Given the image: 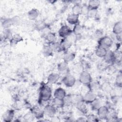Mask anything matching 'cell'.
Segmentation results:
<instances>
[{"label": "cell", "instance_id": "obj_4", "mask_svg": "<svg viewBox=\"0 0 122 122\" xmlns=\"http://www.w3.org/2000/svg\"><path fill=\"white\" fill-rule=\"evenodd\" d=\"M76 79L72 75L68 73L62 79V82L63 84L67 87H73L76 82Z\"/></svg>", "mask_w": 122, "mask_h": 122}, {"label": "cell", "instance_id": "obj_10", "mask_svg": "<svg viewBox=\"0 0 122 122\" xmlns=\"http://www.w3.org/2000/svg\"><path fill=\"white\" fill-rule=\"evenodd\" d=\"M76 108L78 110L83 113H86L87 112V108L86 106V103L84 102L83 99L81 100L76 102L75 104Z\"/></svg>", "mask_w": 122, "mask_h": 122}, {"label": "cell", "instance_id": "obj_29", "mask_svg": "<svg viewBox=\"0 0 122 122\" xmlns=\"http://www.w3.org/2000/svg\"><path fill=\"white\" fill-rule=\"evenodd\" d=\"M60 43L63 51H67L68 49L70 48V47L71 46L72 44L70 41H69L66 38L62 39Z\"/></svg>", "mask_w": 122, "mask_h": 122}, {"label": "cell", "instance_id": "obj_24", "mask_svg": "<svg viewBox=\"0 0 122 122\" xmlns=\"http://www.w3.org/2000/svg\"><path fill=\"white\" fill-rule=\"evenodd\" d=\"M83 30V27L79 23L75 25L72 30V33L75 36H81Z\"/></svg>", "mask_w": 122, "mask_h": 122}, {"label": "cell", "instance_id": "obj_12", "mask_svg": "<svg viewBox=\"0 0 122 122\" xmlns=\"http://www.w3.org/2000/svg\"><path fill=\"white\" fill-rule=\"evenodd\" d=\"M31 112L33 114L35 118L40 119L43 117L44 114L43 110L38 107H34L31 109Z\"/></svg>", "mask_w": 122, "mask_h": 122}, {"label": "cell", "instance_id": "obj_25", "mask_svg": "<svg viewBox=\"0 0 122 122\" xmlns=\"http://www.w3.org/2000/svg\"><path fill=\"white\" fill-rule=\"evenodd\" d=\"M51 104L57 109L61 108L64 106V103L63 99L54 98L52 100Z\"/></svg>", "mask_w": 122, "mask_h": 122}, {"label": "cell", "instance_id": "obj_34", "mask_svg": "<svg viewBox=\"0 0 122 122\" xmlns=\"http://www.w3.org/2000/svg\"><path fill=\"white\" fill-rule=\"evenodd\" d=\"M63 100L64 103V106H70L71 105H72L73 104L72 94L66 95V96L64 97V98Z\"/></svg>", "mask_w": 122, "mask_h": 122}, {"label": "cell", "instance_id": "obj_19", "mask_svg": "<svg viewBox=\"0 0 122 122\" xmlns=\"http://www.w3.org/2000/svg\"><path fill=\"white\" fill-rule=\"evenodd\" d=\"M47 27L46 22L42 20H37L34 23V28L38 31H41Z\"/></svg>", "mask_w": 122, "mask_h": 122}, {"label": "cell", "instance_id": "obj_9", "mask_svg": "<svg viewBox=\"0 0 122 122\" xmlns=\"http://www.w3.org/2000/svg\"><path fill=\"white\" fill-rule=\"evenodd\" d=\"M97 98V95L95 92L89 91L87 92L83 96V100L84 102L87 104H90L92 102H93L95 99Z\"/></svg>", "mask_w": 122, "mask_h": 122}, {"label": "cell", "instance_id": "obj_40", "mask_svg": "<svg viewBox=\"0 0 122 122\" xmlns=\"http://www.w3.org/2000/svg\"><path fill=\"white\" fill-rule=\"evenodd\" d=\"M103 32L102 30H97L93 33V36L95 38L98 39V40L101 38H102V36H103Z\"/></svg>", "mask_w": 122, "mask_h": 122}, {"label": "cell", "instance_id": "obj_18", "mask_svg": "<svg viewBox=\"0 0 122 122\" xmlns=\"http://www.w3.org/2000/svg\"><path fill=\"white\" fill-rule=\"evenodd\" d=\"M112 32L115 35L121 34L122 32V22L118 21L115 23L112 27Z\"/></svg>", "mask_w": 122, "mask_h": 122}, {"label": "cell", "instance_id": "obj_14", "mask_svg": "<svg viewBox=\"0 0 122 122\" xmlns=\"http://www.w3.org/2000/svg\"><path fill=\"white\" fill-rule=\"evenodd\" d=\"M79 15L70 13L68 15L66 20L69 24L75 25L79 23Z\"/></svg>", "mask_w": 122, "mask_h": 122}, {"label": "cell", "instance_id": "obj_8", "mask_svg": "<svg viewBox=\"0 0 122 122\" xmlns=\"http://www.w3.org/2000/svg\"><path fill=\"white\" fill-rule=\"evenodd\" d=\"M72 32V30L67 25H62L59 30L58 34L62 39L66 38Z\"/></svg>", "mask_w": 122, "mask_h": 122}, {"label": "cell", "instance_id": "obj_35", "mask_svg": "<svg viewBox=\"0 0 122 122\" xmlns=\"http://www.w3.org/2000/svg\"><path fill=\"white\" fill-rule=\"evenodd\" d=\"M2 35L4 39H10V40L11 39L12 36V31L10 28L4 29Z\"/></svg>", "mask_w": 122, "mask_h": 122}, {"label": "cell", "instance_id": "obj_2", "mask_svg": "<svg viewBox=\"0 0 122 122\" xmlns=\"http://www.w3.org/2000/svg\"><path fill=\"white\" fill-rule=\"evenodd\" d=\"M98 46L108 49L112 45L113 40L108 36H103L98 40Z\"/></svg>", "mask_w": 122, "mask_h": 122}, {"label": "cell", "instance_id": "obj_26", "mask_svg": "<svg viewBox=\"0 0 122 122\" xmlns=\"http://www.w3.org/2000/svg\"><path fill=\"white\" fill-rule=\"evenodd\" d=\"M23 41L22 37L19 34H15L12 35L10 40V43L11 45H14Z\"/></svg>", "mask_w": 122, "mask_h": 122}, {"label": "cell", "instance_id": "obj_20", "mask_svg": "<svg viewBox=\"0 0 122 122\" xmlns=\"http://www.w3.org/2000/svg\"><path fill=\"white\" fill-rule=\"evenodd\" d=\"M75 56H76L75 53L73 52H71V51L66 52L65 53V54L63 56V61L68 63L74 60V59L75 58Z\"/></svg>", "mask_w": 122, "mask_h": 122}, {"label": "cell", "instance_id": "obj_36", "mask_svg": "<svg viewBox=\"0 0 122 122\" xmlns=\"http://www.w3.org/2000/svg\"><path fill=\"white\" fill-rule=\"evenodd\" d=\"M98 13V9H90L88 12L87 16L89 18H95Z\"/></svg>", "mask_w": 122, "mask_h": 122}, {"label": "cell", "instance_id": "obj_32", "mask_svg": "<svg viewBox=\"0 0 122 122\" xmlns=\"http://www.w3.org/2000/svg\"><path fill=\"white\" fill-rule=\"evenodd\" d=\"M100 4V2L98 0H90L88 1L87 5L89 9H98Z\"/></svg>", "mask_w": 122, "mask_h": 122}, {"label": "cell", "instance_id": "obj_39", "mask_svg": "<svg viewBox=\"0 0 122 122\" xmlns=\"http://www.w3.org/2000/svg\"><path fill=\"white\" fill-rule=\"evenodd\" d=\"M35 118L34 117L33 114L30 112L28 113H26L24 116H23V119H24L25 121L27 122H29V121H31L33 120V119Z\"/></svg>", "mask_w": 122, "mask_h": 122}, {"label": "cell", "instance_id": "obj_11", "mask_svg": "<svg viewBox=\"0 0 122 122\" xmlns=\"http://www.w3.org/2000/svg\"><path fill=\"white\" fill-rule=\"evenodd\" d=\"M57 70L61 73H65V75L68 74L69 71L68 63L64 61L59 63L57 65Z\"/></svg>", "mask_w": 122, "mask_h": 122}, {"label": "cell", "instance_id": "obj_41", "mask_svg": "<svg viewBox=\"0 0 122 122\" xmlns=\"http://www.w3.org/2000/svg\"><path fill=\"white\" fill-rule=\"evenodd\" d=\"M11 19L13 25H17L20 22V18L18 16H15Z\"/></svg>", "mask_w": 122, "mask_h": 122}, {"label": "cell", "instance_id": "obj_1", "mask_svg": "<svg viewBox=\"0 0 122 122\" xmlns=\"http://www.w3.org/2000/svg\"><path fill=\"white\" fill-rule=\"evenodd\" d=\"M52 91L47 85H43L40 88L39 99L41 102H47L51 98Z\"/></svg>", "mask_w": 122, "mask_h": 122}, {"label": "cell", "instance_id": "obj_30", "mask_svg": "<svg viewBox=\"0 0 122 122\" xmlns=\"http://www.w3.org/2000/svg\"><path fill=\"white\" fill-rule=\"evenodd\" d=\"M12 25L11 18H6L1 20V25L4 29H9Z\"/></svg>", "mask_w": 122, "mask_h": 122}, {"label": "cell", "instance_id": "obj_16", "mask_svg": "<svg viewBox=\"0 0 122 122\" xmlns=\"http://www.w3.org/2000/svg\"><path fill=\"white\" fill-rule=\"evenodd\" d=\"M89 88V91L95 92L99 91L101 88L102 86L100 84L99 82L97 81H92L87 86Z\"/></svg>", "mask_w": 122, "mask_h": 122}, {"label": "cell", "instance_id": "obj_6", "mask_svg": "<svg viewBox=\"0 0 122 122\" xmlns=\"http://www.w3.org/2000/svg\"><path fill=\"white\" fill-rule=\"evenodd\" d=\"M56 109L52 104H47L43 108L44 114L46 116L50 118H53L56 113Z\"/></svg>", "mask_w": 122, "mask_h": 122}, {"label": "cell", "instance_id": "obj_15", "mask_svg": "<svg viewBox=\"0 0 122 122\" xmlns=\"http://www.w3.org/2000/svg\"><path fill=\"white\" fill-rule=\"evenodd\" d=\"M66 91L62 88H58L56 89L54 92V98L63 99L64 97L66 96Z\"/></svg>", "mask_w": 122, "mask_h": 122}, {"label": "cell", "instance_id": "obj_42", "mask_svg": "<svg viewBox=\"0 0 122 122\" xmlns=\"http://www.w3.org/2000/svg\"><path fill=\"white\" fill-rule=\"evenodd\" d=\"M84 118H83V117H80L78 119V120H77V121H79V122H83V121H87L86 119H84Z\"/></svg>", "mask_w": 122, "mask_h": 122}, {"label": "cell", "instance_id": "obj_21", "mask_svg": "<svg viewBox=\"0 0 122 122\" xmlns=\"http://www.w3.org/2000/svg\"><path fill=\"white\" fill-rule=\"evenodd\" d=\"M27 15L28 18L30 20H35L38 18L39 15V10L36 9H31L28 11Z\"/></svg>", "mask_w": 122, "mask_h": 122}, {"label": "cell", "instance_id": "obj_38", "mask_svg": "<svg viewBox=\"0 0 122 122\" xmlns=\"http://www.w3.org/2000/svg\"><path fill=\"white\" fill-rule=\"evenodd\" d=\"M89 8L87 4H83L81 5V15H83L85 16H87L88 12L89 10Z\"/></svg>", "mask_w": 122, "mask_h": 122}, {"label": "cell", "instance_id": "obj_27", "mask_svg": "<svg viewBox=\"0 0 122 122\" xmlns=\"http://www.w3.org/2000/svg\"><path fill=\"white\" fill-rule=\"evenodd\" d=\"M46 40L48 42V43L51 44L56 42V36L54 33L50 32L45 37Z\"/></svg>", "mask_w": 122, "mask_h": 122}, {"label": "cell", "instance_id": "obj_33", "mask_svg": "<svg viewBox=\"0 0 122 122\" xmlns=\"http://www.w3.org/2000/svg\"><path fill=\"white\" fill-rule=\"evenodd\" d=\"M51 45V46L53 51L54 52H59L62 51H63L60 42H58L56 41Z\"/></svg>", "mask_w": 122, "mask_h": 122}, {"label": "cell", "instance_id": "obj_17", "mask_svg": "<svg viewBox=\"0 0 122 122\" xmlns=\"http://www.w3.org/2000/svg\"><path fill=\"white\" fill-rule=\"evenodd\" d=\"M42 52L43 54L45 56L48 57L52 55L53 52V51L52 49L51 45L49 43L44 45L42 47Z\"/></svg>", "mask_w": 122, "mask_h": 122}, {"label": "cell", "instance_id": "obj_37", "mask_svg": "<svg viewBox=\"0 0 122 122\" xmlns=\"http://www.w3.org/2000/svg\"><path fill=\"white\" fill-rule=\"evenodd\" d=\"M115 84L118 87L121 88L122 87V74L121 72L119 73L116 77L115 78Z\"/></svg>", "mask_w": 122, "mask_h": 122}, {"label": "cell", "instance_id": "obj_3", "mask_svg": "<svg viewBox=\"0 0 122 122\" xmlns=\"http://www.w3.org/2000/svg\"><path fill=\"white\" fill-rule=\"evenodd\" d=\"M79 81L80 83L87 86L92 80L90 73L86 71H83L80 74Z\"/></svg>", "mask_w": 122, "mask_h": 122}, {"label": "cell", "instance_id": "obj_22", "mask_svg": "<svg viewBox=\"0 0 122 122\" xmlns=\"http://www.w3.org/2000/svg\"><path fill=\"white\" fill-rule=\"evenodd\" d=\"M60 79V75L56 73H51L49 75L47 78V81L51 84L56 83Z\"/></svg>", "mask_w": 122, "mask_h": 122}, {"label": "cell", "instance_id": "obj_13", "mask_svg": "<svg viewBox=\"0 0 122 122\" xmlns=\"http://www.w3.org/2000/svg\"><path fill=\"white\" fill-rule=\"evenodd\" d=\"M14 116V111L13 110H7L2 115L3 121L6 122H11Z\"/></svg>", "mask_w": 122, "mask_h": 122}, {"label": "cell", "instance_id": "obj_28", "mask_svg": "<svg viewBox=\"0 0 122 122\" xmlns=\"http://www.w3.org/2000/svg\"><path fill=\"white\" fill-rule=\"evenodd\" d=\"M81 5L78 3H75L71 8V13L77 15H81Z\"/></svg>", "mask_w": 122, "mask_h": 122}, {"label": "cell", "instance_id": "obj_23", "mask_svg": "<svg viewBox=\"0 0 122 122\" xmlns=\"http://www.w3.org/2000/svg\"><path fill=\"white\" fill-rule=\"evenodd\" d=\"M107 51V49L103 47L98 46L95 50V54L97 57L99 58H103V57L106 55Z\"/></svg>", "mask_w": 122, "mask_h": 122}, {"label": "cell", "instance_id": "obj_31", "mask_svg": "<svg viewBox=\"0 0 122 122\" xmlns=\"http://www.w3.org/2000/svg\"><path fill=\"white\" fill-rule=\"evenodd\" d=\"M91 108L93 110H97L102 105V102L101 100L97 98L95 99L93 102H92L91 103Z\"/></svg>", "mask_w": 122, "mask_h": 122}, {"label": "cell", "instance_id": "obj_5", "mask_svg": "<svg viewBox=\"0 0 122 122\" xmlns=\"http://www.w3.org/2000/svg\"><path fill=\"white\" fill-rule=\"evenodd\" d=\"M105 62L109 65H113L117 61V59L114 51L108 50L105 56L103 57Z\"/></svg>", "mask_w": 122, "mask_h": 122}, {"label": "cell", "instance_id": "obj_7", "mask_svg": "<svg viewBox=\"0 0 122 122\" xmlns=\"http://www.w3.org/2000/svg\"><path fill=\"white\" fill-rule=\"evenodd\" d=\"M97 113L99 118L107 120L109 113V110L107 106L102 105L97 110Z\"/></svg>", "mask_w": 122, "mask_h": 122}]
</instances>
